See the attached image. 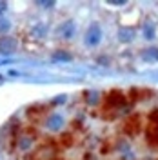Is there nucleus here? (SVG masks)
I'll use <instances>...</instances> for the list:
<instances>
[{"instance_id":"20e7f679","label":"nucleus","mask_w":158,"mask_h":160,"mask_svg":"<svg viewBox=\"0 0 158 160\" xmlns=\"http://www.w3.org/2000/svg\"><path fill=\"white\" fill-rule=\"evenodd\" d=\"M55 58H58V60H69V57H67L66 53H57V55H55Z\"/></svg>"},{"instance_id":"f03ea898","label":"nucleus","mask_w":158,"mask_h":160,"mask_svg":"<svg viewBox=\"0 0 158 160\" xmlns=\"http://www.w3.org/2000/svg\"><path fill=\"white\" fill-rule=\"evenodd\" d=\"M13 49H15V40L7 38V37L0 38V53H2V55H11Z\"/></svg>"},{"instance_id":"7ed1b4c3","label":"nucleus","mask_w":158,"mask_h":160,"mask_svg":"<svg viewBox=\"0 0 158 160\" xmlns=\"http://www.w3.org/2000/svg\"><path fill=\"white\" fill-rule=\"evenodd\" d=\"M9 29V22L7 20H0V31H7Z\"/></svg>"},{"instance_id":"f257e3e1","label":"nucleus","mask_w":158,"mask_h":160,"mask_svg":"<svg viewBox=\"0 0 158 160\" xmlns=\"http://www.w3.org/2000/svg\"><path fill=\"white\" fill-rule=\"evenodd\" d=\"M100 38H102V31H100V28H96V26L89 28L87 33H86V42H87L89 46H95V44H98Z\"/></svg>"},{"instance_id":"39448f33","label":"nucleus","mask_w":158,"mask_h":160,"mask_svg":"<svg viewBox=\"0 0 158 160\" xmlns=\"http://www.w3.org/2000/svg\"><path fill=\"white\" fill-rule=\"evenodd\" d=\"M6 8H7V4H6V2H0V15L6 11Z\"/></svg>"}]
</instances>
